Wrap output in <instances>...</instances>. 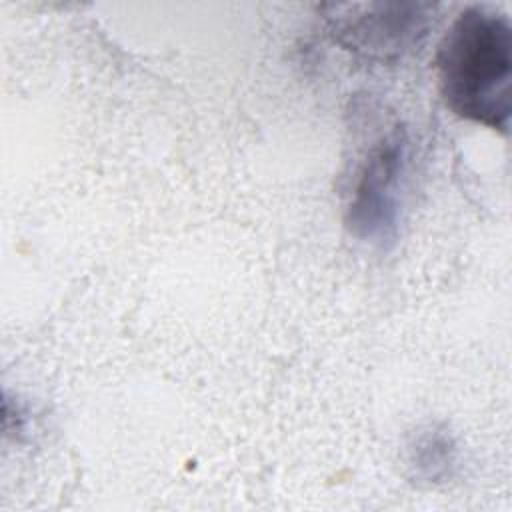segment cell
<instances>
[{"label":"cell","instance_id":"cell-1","mask_svg":"<svg viewBox=\"0 0 512 512\" xmlns=\"http://www.w3.org/2000/svg\"><path fill=\"white\" fill-rule=\"evenodd\" d=\"M436 78L444 104L458 118L508 130L512 112V28L488 6L462 10L442 36Z\"/></svg>","mask_w":512,"mask_h":512},{"label":"cell","instance_id":"cell-2","mask_svg":"<svg viewBox=\"0 0 512 512\" xmlns=\"http://www.w3.org/2000/svg\"><path fill=\"white\" fill-rule=\"evenodd\" d=\"M406 162L408 138L400 126L380 136L368 150L346 208V224L360 240L384 246L396 238Z\"/></svg>","mask_w":512,"mask_h":512},{"label":"cell","instance_id":"cell-3","mask_svg":"<svg viewBox=\"0 0 512 512\" xmlns=\"http://www.w3.org/2000/svg\"><path fill=\"white\" fill-rule=\"evenodd\" d=\"M376 10V14H366L346 24L348 46L386 58L388 52L398 54L408 48L416 34L422 32L424 16H420L418 6L380 4Z\"/></svg>","mask_w":512,"mask_h":512},{"label":"cell","instance_id":"cell-4","mask_svg":"<svg viewBox=\"0 0 512 512\" xmlns=\"http://www.w3.org/2000/svg\"><path fill=\"white\" fill-rule=\"evenodd\" d=\"M456 442L438 426H430L416 434L408 448V464L422 482L436 484L452 476L456 466Z\"/></svg>","mask_w":512,"mask_h":512}]
</instances>
